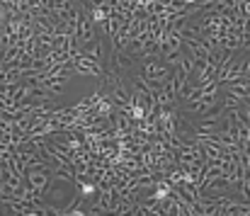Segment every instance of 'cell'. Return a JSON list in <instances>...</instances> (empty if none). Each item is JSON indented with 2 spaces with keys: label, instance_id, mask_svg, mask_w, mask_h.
<instances>
[{
  "label": "cell",
  "instance_id": "cell-1",
  "mask_svg": "<svg viewBox=\"0 0 250 216\" xmlns=\"http://www.w3.org/2000/svg\"><path fill=\"white\" fill-rule=\"evenodd\" d=\"M146 75H148V78H153V80H158V78L163 80L166 68H163V66H158V64H148V66H146Z\"/></svg>",
  "mask_w": 250,
  "mask_h": 216
}]
</instances>
